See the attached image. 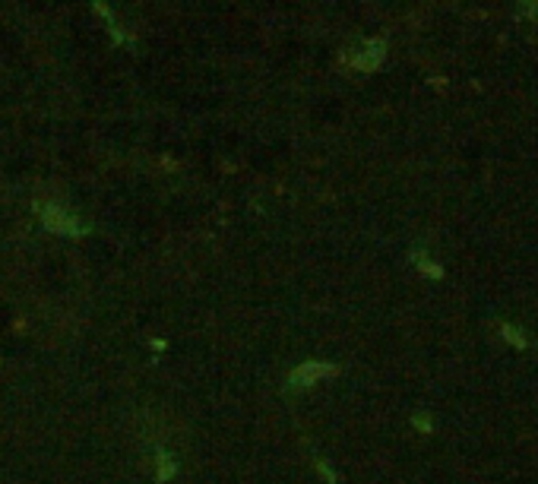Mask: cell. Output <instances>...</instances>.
<instances>
[{
	"instance_id": "5",
	"label": "cell",
	"mask_w": 538,
	"mask_h": 484,
	"mask_svg": "<svg viewBox=\"0 0 538 484\" xmlns=\"http://www.w3.org/2000/svg\"><path fill=\"white\" fill-rule=\"evenodd\" d=\"M95 13L104 19V29L111 32V38H114V42H127L130 32H127V29H121V23H117V16H114V10H111V6L95 4Z\"/></svg>"
},
{
	"instance_id": "7",
	"label": "cell",
	"mask_w": 538,
	"mask_h": 484,
	"mask_svg": "<svg viewBox=\"0 0 538 484\" xmlns=\"http://www.w3.org/2000/svg\"><path fill=\"white\" fill-rule=\"evenodd\" d=\"M501 336L507 339V342L513 345V349H520V351H522V349H529V336L520 329V326H513V323H501Z\"/></svg>"
},
{
	"instance_id": "9",
	"label": "cell",
	"mask_w": 538,
	"mask_h": 484,
	"mask_svg": "<svg viewBox=\"0 0 538 484\" xmlns=\"http://www.w3.org/2000/svg\"><path fill=\"white\" fill-rule=\"evenodd\" d=\"M317 468H320V472H323V478H326V481H330V484H333V481H336V472H333V468H330V466H326V462H323V459H317Z\"/></svg>"
},
{
	"instance_id": "3",
	"label": "cell",
	"mask_w": 538,
	"mask_h": 484,
	"mask_svg": "<svg viewBox=\"0 0 538 484\" xmlns=\"http://www.w3.org/2000/svg\"><path fill=\"white\" fill-rule=\"evenodd\" d=\"M383 57H386L383 38H367V42L361 44V51H355V57H352V67L361 70V73H373V70L383 63Z\"/></svg>"
},
{
	"instance_id": "6",
	"label": "cell",
	"mask_w": 538,
	"mask_h": 484,
	"mask_svg": "<svg viewBox=\"0 0 538 484\" xmlns=\"http://www.w3.org/2000/svg\"><path fill=\"white\" fill-rule=\"evenodd\" d=\"M412 263H415L428 279H441V276H443V266L434 263V260H431L424 250H412Z\"/></svg>"
},
{
	"instance_id": "4",
	"label": "cell",
	"mask_w": 538,
	"mask_h": 484,
	"mask_svg": "<svg viewBox=\"0 0 538 484\" xmlns=\"http://www.w3.org/2000/svg\"><path fill=\"white\" fill-rule=\"evenodd\" d=\"M153 466H155V481H159V484H168V481L174 478V472H178V459H174L165 447H155Z\"/></svg>"
},
{
	"instance_id": "1",
	"label": "cell",
	"mask_w": 538,
	"mask_h": 484,
	"mask_svg": "<svg viewBox=\"0 0 538 484\" xmlns=\"http://www.w3.org/2000/svg\"><path fill=\"white\" fill-rule=\"evenodd\" d=\"M38 219H42V225L48 228V231L64 234V238H80V234L89 231V228L83 225L67 206H61V202H42V206H38Z\"/></svg>"
},
{
	"instance_id": "2",
	"label": "cell",
	"mask_w": 538,
	"mask_h": 484,
	"mask_svg": "<svg viewBox=\"0 0 538 484\" xmlns=\"http://www.w3.org/2000/svg\"><path fill=\"white\" fill-rule=\"evenodd\" d=\"M336 364H330V361H317V358H311V361H301L298 368L288 374V380H285V387L288 389H307V387H317L320 380H330L333 374H336Z\"/></svg>"
},
{
	"instance_id": "8",
	"label": "cell",
	"mask_w": 538,
	"mask_h": 484,
	"mask_svg": "<svg viewBox=\"0 0 538 484\" xmlns=\"http://www.w3.org/2000/svg\"><path fill=\"white\" fill-rule=\"evenodd\" d=\"M412 421H415V428H422L424 434H431V418H428V415H415Z\"/></svg>"
}]
</instances>
